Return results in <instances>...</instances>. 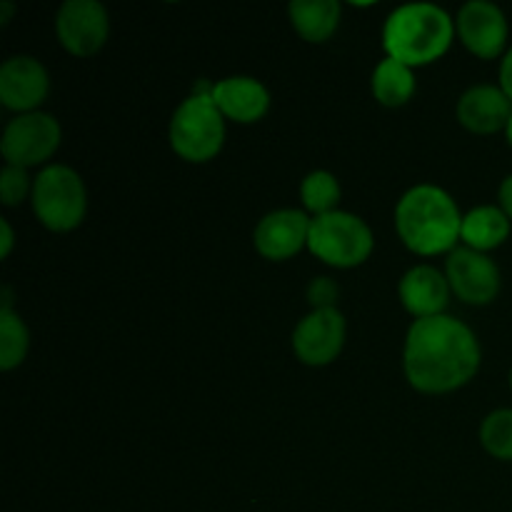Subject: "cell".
Listing matches in <instances>:
<instances>
[{
  "label": "cell",
  "instance_id": "obj_1",
  "mask_svg": "<svg viewBox=\"0 0 512 512\" xmlns=\"http://www.w3.org/2000/svg\"><path fill=\"white\" fill-rule=\"evenodd\" d=\"M483 363L478 335L455 315L413 320L403 343V373L423 395H448L465 388Z\"/></svg>",
  "mask_w": 512,
  "mask_h": 512
},
{
  "label": "cell",
  "instance_id": "obj_2",
  "mask_svg": "<svg viewBox=\"0 0 512 512\" xmlns=\"http://www.w3.org/2000/svg\"><path fill=\"white\" fill-rule=\"evenodd\" d=\"M395 233L400 243L415 255L453 253L460 245L463 213L445 188L433 183H418L400 195L395 205Z\"/></svg>",
  "mask_w": 512,
  "mask_h": 512
},
{
  "label": "cell",
  "instance_id": "obj_3",
  "mask_svg": "<svg viewBox=\"0 0 512 512\" xmlns=\"http://www.w3.org/2000/svg\"><path fill=\"white\" fill-rule=\"evenodd\" d=\"M455 18L435 3L398 5L383 23V50L410 68H425L450 50Z\"/></svg>",
  "mask_w": 512,
  "mask_h": 512
},
{
  "label": "cell",
  "instance_id": "obj_4",
  "mask_svg": "<svg viewBox=\"0 0 512 512\" xmlns=\"http://www.w3.org/2000/svg\"><path fill=\"white\" fill-rule=\"evenodd\" d=\"M30 208L50 233H70L88 213V190L70 165L50 163L33 178Z\"/></svg>",
  "mask_w": 512,
  "mask_h": 512
},
{
  "label": "cell",
  "instance_id": "obj_5",
  "mask_svg": "<svg viewBox=\"0 0 512 512\" xmlns=\"http://www.w3.org/2000/svg\"><path fill=\"white\" fill-rule=\"evenodd\" d=\"M223 113L215 105L213 95L190 93L178 108L168 125V140L173 153L185 163H208L225 145Z\"/></svg>",
  "mask_w": 512,
  "mask_h": 512
},
{
  "label": "cell",
  "instance_id": "obj_6",
  "mask_svg": "<svg viewBox=\"0 0 512 512\" xmlns=\"http://www.w3.org/2000/svg\"><path fill=\"white\" fill-rule=\"evenodd\" d=\"M373 248L375 235L370 225L360 215L348 213V210L318 215L310 223L308 250L330 268H358L373 255Z\"/></svg>",
  "mask_w": 512,
  "mask_h": 512
},
{
  "label": "cell",
  "instance_id": "obj_7",
  "mask_svg": "<svg viewBox=\"0 0 512 512\" xmlns=\"http://www.w3.org/2000/svg\"><path fill=\"white\" fill-rule=\"evenodd\" d=\"M60 140H63V128L58 118L45 110L35 113L15 115L3 128L0 138V153H3L5 165L15 168H35V165H50L48 160L58 153Z\"/></svg>",
  "mask_w": 512,
  "mask_h": 512
},
{
  "label": "cell",
  "instance_id": "obj_8",
  "mask_svg": "<svg viewBox=\"0 0 512 512\" xmlns=\"http://www.w3.org/2000/svg\"><path fill=\"white\" fill-rule=\"evenodd\" d=\"M110 35L108 8L98 0H65L55 13V38L75 58H93Z\"/></svg>",
  "mask_w": 512,
  "mask_h": 512
},
{
  "label": "cell",
  "instance_id": "obj_9",
  "mask_svg": "<svg viewBox=\"0 0 512 512\" xmlns=\"http://www.w3.org/2000/svg\"><path fill=\"white\" fill-rule=\"evenodd\" d=\"M345 338H348L345 315L338 308H320L310 310L298 320L290 345H293L295 358L303 365L325 368L343 353Z\"/></svg>",
  "mask_w": 512,
  "mask_h": 512
},
{
  "label": "cell",
  "instance_id": "obj_10",
  "mask_svg": "<svg viewBox=\"0 0 512 512\" xmlns=\"http://www.w3.org/2000/svg\"><path fill=\"white\" fill-rule=\"evenodd\" d=\"M455 33L468 53L480 60L503 58L508 53L510 23L500 5L490 0H470L455 15Z\"/></svg>",
  "mask_w": 512,
  "mask_h": 512
},
{
  "label": "cell",
  "instance_id": "obj_11",
  "mask_svg": "<svg viewBox=\"0 0 512 512\" xmlns=\"http://www.w3.org/2000/svg\"><path fill=\"white\" fill-rule=\"evenodd\" d=\"M445 278H448L455 298L463 300L465 305H475V308L493 303L503 288V278H500V268L495 265V260L488 253H478L465 245H458L448 255Z\"/></svg>",
  "mask_w": 512,
  "mask_h": 512
},
{
  "label": "cell",
  "instance_id": "obj_12",
  "mask_svg": "<svg viewBox=\"0 0 512 512\" xmlns=\"http://www.w3.org/2000/svg\"><path fill=\"white\" fill-rule=\"evenodd\" d=\"M310 218L300 208H280L263 215L253 230V245L258 255L273 263L295 258L300 250L308 248L310 238Z\"/></svg>",
  "mask_w": 512,
  "mask_h": 512
},
{
  "label": "cell",
  "instance_id": "obj_13",
  "mask_svg": "<svg viewBox=\"0 0 512 512\" xmlns=\"http://www.w3.org/2000/svg\"><path fill=\"white\" fill-rule=\"evenodd\" d=\"M48 93V68L33 55H13L0 65V103L15 115L40 110Z\"/></svg>",
  "mask_w": 512,
  "mask_h": 512
},
{
  "label": "cell",
  "instance_id": "obj_14",
  "mask_svg": "<svg viewBox=\"0 0 512 512\" xmlns=\"http://www.w3.org/2000/svg\"><path fill=\"white\" fill-rule=\"evenodd\" d=\"M512 115V100L500 85L478 83L470 85L455 105V118L468 133L495 135L505 133Z\"/></svg>",
  "mask_w": 512,
  "mask_h": 512
},
{
  "label": "cell",
  "instance_id": "obj_15",
  "mask_svg": "<svg viewBox=\"0 0 512 512\" xmlns=\"http://www.w3.org/2000/svg\"><path fill=\"white\" fill-rule=\"evenodd\" d=\"M450 290L445 270H438L435 265L420 263L405 270V275L398 283V298L405 313L413 315L415 320L435 318L448 310L450 303Z\"/></svg>",
  "mask_w": 512,
  "mask_h": 512
},
{
  "label": "cell",
  "instance_id": "obj_16",
  "mask_svg": "<svg viewBox=\"0 0 512 512\" xmlns=\"http://www.w3.org/2000/svg\"><path fill=\"white\" fill-rule=\"evenodd\" d=\"M213 100L225 120L240 125L258 123L270 110V90L253 75H228L215 80Z\"/></svg>",
  "mask_w": 512,
  "mask_h": 512
},
{
  "label": "cell",
  "instance_id": "obj_17",
  "mask_svg": "<svg viewBox=\"0 0 512 512\" xmlns=\"http://www.w3.org/2000/svg\"><path fill=\"white\" fill-rule=\"evenodd\" d=\"M288 18L295 33L305 43H328L340 28L343 5L338 0H293L288 5Z\"/></svg>",
  "mask_w": 512,
  "mask_h": 512
},
{
  "label": "cell",
  "instance_id": "obj_18",
  "mask_svg": "<svg viewBox=\"0 0 512 512\" xmlns=\"http://www.w3.org/2000/svg\"><path fill=\"white\" fill-rule=\"evenodd\" d=\"M512 220L500 210V205H475L463 213L460 228V245L478 253H488L500 248L510 238Z\"/></svg>",
  "mask_w": 512,
  "mask_h": 512
},
{
  "label": "cell",
  "instance_id": "obj_19",
  "mask_svg": "<svg viewBox=\"0 0 512 512\" xmlns=\"http://www.w3.org/2000/svg\"><path fill=\"white\" fill-rule=\"evenodd\" d=\"M370 90H373V98L380 105H385V108H403V105H408L413 100L415 90H418L415 70L410 65L385 55L373 68Z\"/></svg>",
  "mask_w": 512,
  "mask_h": 512
},
{
  "label": "cell",
  "instance_id": "obj_20",
  "mask_svg": "<svg viewBox=\"0 0 512 512\" xmlns=\"http://www.w3.org/2000/svg\"><path fill=\"white\" fill-rule=\"evenodd\" d=\"M340 198H343V188L330 170H310L300 180V200H303V208L310 218L340 210Z\"/></svg>",
  "mask_w": 512,
  "mask_h": 512
},
{
  "label": "cell",
  "instance_id": "obj_21",
  "mask_svg": "<svg viewBox=\"0 0 512 512\" xmlns=\"http://www.w3.org/2000/svg\"><path fill=\"white\" fill-rule=\"evenodd\" d=\"M30 330L13 308H0V370L20 368L28 358Z\"/></svg>",
  "mask_w": 512,
  "mask_h": 512
},
{
  "label": "cell",
  "instance_id": "obj_22",
  "mask_svg": "<svg viewBox=\"0 0 512 512\" xmlns=\"http://www.w3.org/2000/svg\"><path fill=\"white\" fill-rule=\"evenodd\" d=\"M478 435L490 458L512 463V408H498L485 415Z\"/></svg>",
  "mask_w": 512,
  "mask_h": 512
},
{
  "label": "cell",
  "instance_id": "obj_23",
  "mask_svg": "<svg viewBox=\"0 0 512 512\" xmlns=\"http://www.w3.org/2000/svg\"><path fill=\"white\" fill-rule=\"evenodd\" d=\"M33 195V178L25 168H15V165H5L0 170V200L5 208H15L23 200H30Z\"/></svg>",
  "mask_w": 512,
  "mask_h": 512
},
{
  "label": "cell",
  "instance_id": "obj_24",
  "mask_svg": "<svg viewBox=\"0 0 512 512\" xmlns=\"http://www.w3.org/2000/svg\"><path fill=\"white\" fill-rule=\"evenodd\" d=\"M338 295L340 288L335 285L333 278H313L308 285V300L313 310L320 308H338Z\"/></svg>",
  "mask_w": 512,
  "mask_h": 512
},
{
  "label": "cell",
  "instance_id": "obj_25",
  "mask_svg": "<svg viewBox=\"0 0 512 512\" xmlns=\"http://www.w3.org/2000/svg\"><path fill=\"white\" fill-rule=\"evenodd\" d=\"M13 245H15L13 225H10L8 218H0V258L8 260L10 253H13Z\"/></svg>",
  "mask_w": 512,
  "mask_h": 512
},
{
  "label": "cell",
  "instance_id": "obj_26",
  "mask_svg": "<svg viewBox=\"0 0 512 512\" xmlns=\"http://www.w3.org/2000/svg\"><path fill=\"white\" fill-rule=\"evenodd\" d=\"M498 85L503 88V93L512 100V45L508 48V53L500 58V83Z\"/></svg>",
  "mask_w": 512,
  "mask_h": 512
},
{
  "label": "cell",
  "instance_id": "obj_27",
  "mask_svg": "<svg viewBox=\"0 0 512 512\" xmlns=\"http://www.w3.org/2000/svg\"><path fill=\"white\" fill-rule=\"evenodd\" d=\"M498 205L505 215L512 220V173L505 175L498 188Z\"/></svg>",
  "mask_w": 512,
  "mask_h": 512
},
{
  "label": "cell",
  "instance_id": "obj_28",
  "mask_svg": "<svg viewBox=\"0 0 512 512\" xmlns=\"http://www.w3.org/2000/svg\"><path fill=\"white\" fill-rule=\"evenodd\" d=\"M13 10H15V5L8 3V0H3V3H0V23L8 25L10 23V15H13Z\"/></svg>",
  "mask_w": 512,
  "mask_h": 512
},
{
  "label": "cell",
  "instance_id": "obj_29",
  "mask_svg": "<svg viewBox=\"0 0 512 512\" xmlns=\"http://www.w3.org/2000/svg\"><path fill=\"white\" fill-rule=\"evenodd\" d=\"M505 140H508V145L512 148V115H510V123L508 128H505Z\"/></svg>",
  "mask_w": 512,
  "mask_h": 512
},
{
  "label": "cell",
  "instance_id": "obj_30",
  "mask_svg": "<svg viewBox=\"0 0 512 512\" xmlns=\"http://www.w3.org/2000/svg\"><path fill=\"white\" fill-rule=\"evenodd\" d=\"M510 390H512V368H510Z\"/></svg>",
  "mask_w": 512,
  "mask_h": 512
}]
</instances>
